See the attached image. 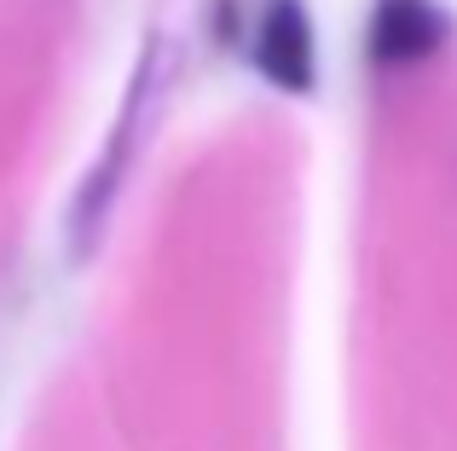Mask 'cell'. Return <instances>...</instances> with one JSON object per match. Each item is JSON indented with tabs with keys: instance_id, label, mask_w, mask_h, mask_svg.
Masks as SVG:
<instances>
[{
	"instance_id": "obj_1",
	"label": "cell",
	"mask_w": 457,
	"mask_h": 451,
	"mask_svg": "<svg viewBox=\"0 0 457 451\" xmlns=\"http://www.w3.org/2000/svg\"><path fill=\"white\" fill-rule=\"evenodd\" d=\"M255 70L278 93H312L319 81V35L307 0H267L255 23Z\"/></svg>"
},
{
	"instance_id": "obj_2",
	"label": "cell",
	"mask_w": 457,
	"mask_h": 451,
	"mask_svg": "<svg viewBox=\"0 0 457 451\" xmlns=\"http://www.w3.org/2000/svg\"><path fill=\"white\" fill-rule=\"evenodd\" d=\"M452 35V18L435 6V0H377L370 6V29H365V46L377 64H423L446 46Z\"/></svg>"
}]
</instances>
